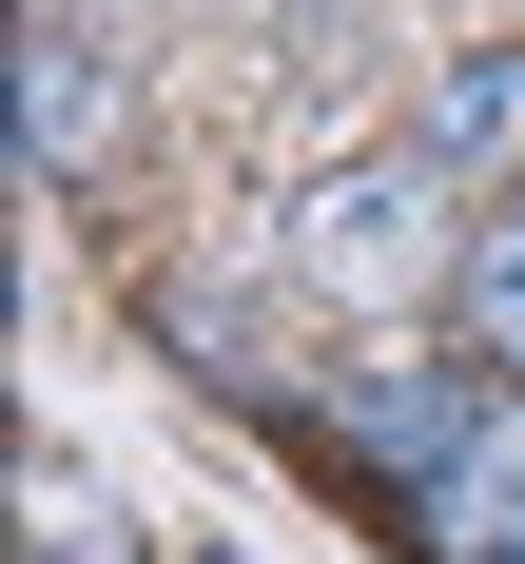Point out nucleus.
Listing matches in <instances>:
<instances>
[{
    "instance_id": "nucleus-1",
    "label": "nucleus",
    "mask_w": 525,
    "mask_h": 564,
    "mask_svg": "<svg viewBox=\"0 0 525 564\" xmlns=\"http://www.w3.org/2000/svg\"><path fill=\"white\" fill-rule=\"evenodd\" d=\"M428 215H448L428 156H350V175L292 195V273L331 292V312H408V292H428Z\"/></svg>"
},
{
    "instance_id": "nucleus-2",
    "label": "nucleus",
    "mask_w": 525,
    "mask_h": 564,
    "mask_svg": "<svg viewBox=\"0 0 525 564\" xmlns=\"http://www.w3.org/2000/svg\"><path fill=\"white\" fill-rule=\"evenodd\" d=\"M408 545H428V564H525V390L448 448V487H428V525H408Z\"/></svg>"
},
{
    "instance_id": "nucleus-3",
    "label": "nucleus",
    "mask_w": 525,
    "mask_h": 564,
    "mask_svg": "<svg viewBox=\"0 0 525 564\" xmlns=\"http://www.w3.org/2000/svg\"><path fill=\"white\" fill-rule=\"evenodd\" d=\"M486 409H506V390H467V370H370V390H350V448L408 467V507H428V487H448V448L486 429Z\"/></svg>"
},
{
    "instance_id": "nucleus-4",
    "label": "nucleus",
    "mask_w": 525,
    "mask_h": 564,
    "mask_svg": "<svg viewBox=\"0 0 525 564\" xmlns=\"http://www.w3.org/2000/svg\"><path fill=\"white\" fill-rule=\"evenodd\" d=\"M98 137H117V78H98V40L40 0V40H20V156H40V175H98Z\"/></svg>"
},
{
    "instance_id": "nucleus-5",
    "label": "nucleus",
    "mask_w": 525,
    "mask_h": 564,
    "mask_svg": "<svg viewBox=\"0 0 525 564\" xmlns=\"http://www.w3.org/2000/svg\"><path fill=\"white\" fill-rule=\"evenodd\" d=\"M408 156H428V175H506L525 156V58H448L428 117H408Z\"/></svg>"
},
{
    "instance_id": "nucleus-6",
    "label": "nucleus",
    "mask_w": 525,
    "mask_h": 564,
    "mask_svg": "<svg viewBox=\"0 0 525 564\" xmlns=\"http://www.w3.org/2000/svg\"><path fill=\"white\" fill-rule=\"evenodd\" d=\"M20 564H136V525L78 448H20Z\"/></svg>"
},
{
    "instance_id": "nucleus-7",
    "label": "nucleus",
    "mask_w": 525,
    "mask_h": 564,
    "mask_svg": "<svg viewBox=\"0 0 525 564\" xmlns=\"http://www.w3.org/2000/svg\"><path fill=\"white\" fill-rule=\"evenodd\" d=\"M467 350H486V370H525V215L467 234Z\"/></svg>"
}]
</instances>
